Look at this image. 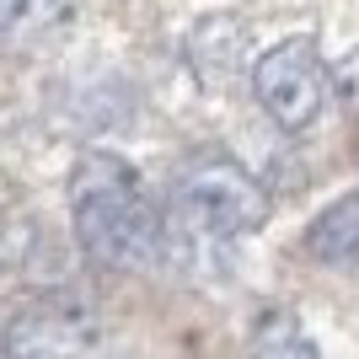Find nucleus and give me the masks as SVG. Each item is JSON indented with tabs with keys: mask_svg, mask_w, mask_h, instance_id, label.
<instances>
[{
	"mask_svg": "<svg viewBox=\"0 0 359 359\" xmlns=\"http://www.w3.org/2000/svg\"><path fill=\"white\" fill-rule=\"evenodd\" d=\"M70 210H75V236L91 263L102 269H145L161 252V220L150 210L135 166L123 156L91 150L81 156L70 177Z\"/></svg>",
	"mask_w": 359,
	"mask_h": 359,
	"instance_id": "obj_1",
	"label": "nucleus"
},
{
	"mask_svg": "<svg viewBox=\"0 0 359 359\" xmlns=\"http://www.w3.org/2000/svg\"><path fill=\"white\" fill-rule=\"evenodd\" d=\"M269 220V194L241 161L204 150L172 177V231L194 247H220Z\"/></svg>",
	"mask_w": 359,
	"mask_h": 359,
	"instance_id": "obj_2",
	"label": "nucleus"
},
{
	"mask_svg": "<svg viewBox=\"0 0 359 359\" xmlns=\"http://www.w3.org/2000/svg\"><path fill=\"white\" fill-rule=\"evenodd\" d=\"M252 91H257V102H263V113H269L285 135L311 129L322 102H327V70L316 60V43L311 38L273 43L269 54L252 65Z\"/></svg>",
	"mask_w": 359,
	"mask_h": 359,
	"instance_id": "obj_3",
	"label": "nucleus"
},
{
	"mask_svg": "<svg viewBox=\"0 0 359 359\" xmlns=\"http://www.w3.org/2000/svg\"><path fill=\"white\" fill-rule=\"evenodd\" d=\"M97 344V316L75 300H38L6 327V359H81Z\"/></svg>",
	"mask_w": 359,
	"mask_h": 359,
	"instance_id": "obj_4",
	"label": "nucleus"
},
{
	"mask_svg": "<svg viewBox=\"0 0 359 359\" xmlns=\"http://www.w3.org/2000/svg\"><path fill=\"white\" fill-rule=\"evenodd\" d=\"M75 0H0V48H38L60 38Z\"/></svg>",
	"mask_w": 359,
	"mask_h": 359,
	"instance_id": "obj_5",
	"label": "nucleus"
},
{
	"mask_svg": "<svg viewBox=\"0 0 359 359\" xmlns=\"http://www.w3.org/2000/svg\"><path fill=\"white\" fill-rule=\"evenodd\" d=\"M188 54H194L198 75H204L210 86H231L236 70H241V60H247V38H241V27L231 22V16H210V22L194 27Z\"/></svg>",
	"mask_w": 359,
	"mask_h": 359,
	"instance_id": "obj_6",
	"label": "nucleus"
},
{
	"mask_svg": "<svg viewBox=\"0 0 359 359\" xmlns=\"http://www.w3.org/2000/svg\"><path fill=\"white\" fill-rule=\"evenodd\" d=\"M306 252L316 263H359V194L332 198L306 231Z\"/></svg>",
	"mask_w": 359,
	"mask_h": 359,
	"instance_id": "obj_7",
	"label": "nucleus"
},
{
	"mask_svg": "<svg viewBox=\"0 0 359 359\" xmlns=\"http://www.w3.org/2000/svg\"><path fill=\"white\" fill-rule=\"evenodd\" d=\"M252 359H316V344L295 311H263L252 327Z\"/></svg>",
	"mask_w": 359,
	"mask_h": 359,
	"instance_id": "obj_8",
	"label": "nucleus"
}]
</instances>
